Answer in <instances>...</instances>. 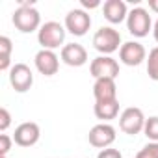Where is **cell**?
Wrapping results in <instances>:
<instances>
[{
    "instance_id": "cell-26",
    "label": "cell",
    "mask_w": 158,
    "mask_h": 158,
    "mask_svg": "<svg viewBox=\"0 0 158 158\" xmlns=\"http://www.w3.org/2000/svg\"><path fill=\"white\" fill-rule=\"evenodd\" d=\"M152 35H154V39H156V43H158V21L154 23V28H152Z\"/></svg>"
},
{
    "instance_id": "cell-11",
    "label": "cell",
    "mask_w": 158,
    "mask_h": 158,
    "mask_svg": "<svg viewBox=\"0 0 158 158\" xmlns=\"http://www.w3.org/2000/svg\"><path fill=\"white\" fill-rule=\"evenodd\" d=\"M39 136H41L39 125L34 123V121H26V123H21L15 128L13 141L19 147H32V145H35L39 141Z\"/></svg>"
},
{
    "instance_id": "cell-6",
    "label": "cell",
    "mask_w": 158,
    "mask_h": 158,
    "mask_svg": "<svg viewBox=\"0 0 158 158\" xmlns=\"http://www.w3.org/2000/svg\"><path fill=\"white\" fill-rule=\"evenodd\" d=\"M10 84L17 93H26L34 84V73L26 63H15L10 69Z\"/></svg>"
},
{
    "instance_id": "cell-25",
    "label": "cell",
    "mask_w": 158,
    "mask_h": 158,
    "mask_svg": "<svg viewBox=\"0 0 158 158\" xmlns=\"http://www.w3.org/2000/svg\"><path fill=\"white\" fill-rule=\"evenodd\" d=\"M149 10L158 13V0H149Z\"/></svg>"
},
{
    "instance_id": "cell-5",
    "label": "cell",
    "mask_w": 158,
    "mask_h": 158,
    "mask_svg": "<svg viewBox=\"0 0 158 158\" xmlns=\"http://www.w3.org/2000/svg\"><path fill=\"white\" fill-rule=\"evenodd\" d=\"M145 121H147V119H145L143 112H141L139 108L130 106V108H125V110H123V114H121V117H119V128H121L125 134H128V136H136V134L143 132Z\"/></svg>"
},
{
    "instance_id": "cell-4",
    "label": "cell",
    "mask_w": 158,
    "mask_h": 158,
    "mask_svg": "<svg viewBox=\"0 0 158 158\" xmlns=\"http://www.w3.org/2000/svg\"><path fill=\"white\" fill-rule=\"evenodd\" d=\"M151 26H152V21H151V15H149V11L145 8L138 6L132 11H128L127 28H128V32L134 37H145V35H149Z\"/></svg>"
},
{
    "instance_id": "cell-7",
    "label": "cell",
    "mask_w": 158,
    "mask_h": 158,
    "mask_svg": "<svg viewBox=\"0 0 158 158\" xmlns=\"http://www.w3.org/2000/svg\"><path fill=\"white\" fill-rule=\"evenodd\" d=\"M91 28V17L86 10H71L65 15V30L73 35H86Z\"/></svg>"
},
{
    "instance_id": "cell-3",
    "label": "cell",
    "mask_w": 158,
    "mask_h": 158,
    "mask_svg": "<svg viewBox=\"0 0 158 158\" xmlns=\"http://www.w3.org/2000/svg\"><path fill=\"white\" fill-rule=\"evenodd\" d=\"M37 41L45 50L60 48L63 45V41H65V26H61L56 21L45 23L37 32Z\"/></svg>"
},
{
    "instance_id": "cell-14",
    "label": "cell",
    "mask_w": 158,
    "mask_h": 158,
    "mask_svg": "<svg viewBox=\"0 0 158 158\" xmlns=\"http://www.w3.org/2000/svg\"><path fill=\"white\" fill-rule=\"evenodd\" d=\"M93 97L95 102H110L117 101V86L114 78H99L93 84Z\"/></svg>"
},
{
    "instance_id": "cell-19",
    "label": "cell",
    "mask_w": 158,
    "mask_h": 158,
    "mask_svg": "<svg viewBox=\"0 0 158 158\" xmlns=\"http://www.w3.org/2000/svg\"><path fill=\"white\" fill-rule=\"evenodd\" d=\"M143 132H145V136H147L151 141H156V143H158V117H156V115H152V117H149V119L145 121Z\"/></svg>"
},
{
    "instance_id": "cell-27",
    "label": "cell",
    "mask_w": 158,
    "mask_h": 158,
    "mask_svg": "<svg viewBox=\"0 0 158 158\" xmlns=\"http://www.w3.org/2000/svg\"><path fill=\"white\" fill-rule=\"evenodd\" d=\"M0 158H8V156H0Z\"/></svg>"
},
{
    "instance_id": "cell-10",
    "label": "cell",
    "mask_w": 158,
    "mask_h": 158,
    "mask_svg": "<svg viewBox=\"0 0 158 158\" xmlns=\"http://www.w3.org/2000/svg\"><path fill=\"white\" fill-rule=\"evenodd\" d=\"M115 128L112 127V125H108V123H99V125H95L91 130H89V136H88V139H89V143L93 145V147H97V149H108L114 141H115Z\"/></svg>"
},
{
    "instance_id": "cell-18",
    "label": "cell",
    "mask_w": 158,
    "mask_h": 158,
    "mask_svg": "<svg viewBox=\"0 0 158 158\" xmlns=\"http://www.w3.org/2000/svg\"><path fill=\"white\" fill-rule=\"evenodd\" d=\"M147 74L151 80L158 82V47H154L147 56Z\"/></svg>"
},
{
    "instance_id": "cell-1",
    "label": "cell",
    "mask_w": 158,
    "mask_h": 158,
    "mask_svg": "<svg viewBox=\"0 0 158 158\" xmlns=\"http://www.w3.org/2000/svg\"><path fill=\"white\" fill-rule=\"evenodd\" d=\"M13 24L23 34H32L37 28H41V15L34 8V2H21V6L13 11ZM39 32V30H37Z\"/></svg>"
},
{
    "instance_id": "cell-21",
    "label": "cell",
    "mask_w": 158,
    "mask_h": 158,
    "mask_svg": "<svg viewBox=\"0 0 158 158\" xmlns=\"http://www.w3.org/2000/svg\"><path fill=\"white\" fill-rule=\"evenodd\" d=\"M11 143H13V138H10L8 134L0 136V156H8V152L11 149Z\"/></svg>"
},
{
    "instance_id": "cell-8",
    "label": "cell",
    "mask_w": 158,
    "mask_h": 158,
    "mask_svg": "<svg viewBox=\"0 0 158 158\" xmlns=\"http://www.w3.org/2000/svg\"><path fill=\"white\" fill-rule=\"evenodd\" d=\"M89 73L95 80L99 78H114L115 80L119 76V63L112 56H97L89 65Z\"/></svg>"
},
{
    "instance_id": "cell-15",
    "label": "cell",
    "mask_w": 158,
    "mask_h": 158,
    "mask_svg": "<svg viewBox=\"0 0 158 158\" xmlns=\"http://www.w3.org/2000/svg\"><path fill=\"white\" fill-rule=\"evenodd\" d=\"M102 13H104V19L112 24H119L128 17V10L123 0H106L102 6Z\"/></svg>"
},
{
    "instance_id": "cell-2",
    "label": "cell",
    "mask_w": 158,
    "mask_h": 158,
    "mask_svg": "<svg viewBox=\"0 0 158 158\" xmlns=\"http://www.w3.org/2000/svg\"><path fill=\"white\" fill-rule=\"evenodd\" d=\"M93 48L102 56H110L112 52L121 48V34L112 26H102L93 35Z\"/></svg>"
},
{
    "instance_id": "cell-9",
    "label": "cell",
    "mask_w": 158,
    "mask_h": 158,
    "mask_svg": "<svg viewBox=\"0 0 158 158\" xmlns=\"http://www.w3.org/2000/svg\"><path fill=\"white\" fill-rule=\"evenodd\" d=\"M119 60L128 67H138L143 60H147V50L138 41H127L119 48Z\"/></svg>"
},
{
    "instance_id": "cell-23",
    "label": "cell",
    "mask_w": 158,
    "mask_h": 158,
    "mask_svg": "<svg viewBox=\"0 0 158 158\" xmlns=\"http://www.w3.org/2000/svg\"><path fill=\"white\" fill-rule=\"evenodd\" d=\"M97 158H123V154H121L117 149H110V147H108V149H102Z\"/></svg>"
},
{
    "instance_id": "cell-16",
    "label": "cell",
    "mask_w": 158,
    "mask_h": 158,
    "mask_svg": "<svg viewBox=\"0 0 158 158\" xmlns=\"http://www.w3.org/2000/svg\"><path fill=\"white\" fill-rule=\"evenodd\" d=\"M93 112L97 115V119L101 121H112L117 117L119 114V101H110V102H95Z\"/></svg>"
},
{
    "instance_id": "cell-20",
    "label": "cell",
    "mask_w": 158,
    "mask_h": 158,
    "mask_svg": "<svg viewBox=\"0 0 158 158\" xmlns=\"http://www.w3.org/2000/svg\"><path fill=\"white\" fill-rule=\"evenodd\" d=\"M136 158H158V143H156V141L147 143V145L136 154Z\"/></svg>"
},
{
    "instance_id": "cell-17",
    "label": "cell",
    "mask_w": 158,
    "mask_h": 158,
    "mask_svg": "<svg viewBox=\"0 0 158 158\" xmlns=\"http://www.w3.org/2000/svg\"><path fill=\"white\" fill-rule=\"evenodd\" d=\"M11 39L8 35L0 37V71H8L10 69V60H11Z\"/></svg>"
},
{
    "instance_id": "cell-22",
    "label": "cell",
    "mask_w": 158,
    "mask_h": 158,
    "mask_svg": "<svg viewBox=\"0 0 158 158\" xmlns=\"http://www.w3.org/2000/svg\"><path fill=\"white\" fill-rule=\"evenodd\" d=\"M10 125H11V115L8 112V108H0V130L6 132Z\"/></svg>"
},
{
    "instance_id": "cell-12",
    "label": "cell",
    "mask_w": 158,
    "mask_h": 158,
    "mask_svg": "<svg viewBox=\"0 0 158 158\" xmlns=\"http://www.w3.org/2000/svg\"><path fill=\"white\" fill-rule=\"evenodd\" d=\"M61 61L69 67H82L88 61V50L78 43H67L61 47Z\"/></svg>"
},
{
    "instance_id": "cell-13",
    "label": "cell",
    "mask_w": 158,
    "mask_h": 158,
    "mask_svg": "<svg viewBox=\"0 0 158 158\" xmlns=\"http://www.w3.org/2000/svg\"><path fill=\"white\" fill-rule=\"evenodd\" d=\"M35 69L41 73V74H45V76H52V74H56L58 73V69H60V60H58V56H56V52L54 50H45V48H41L37 54H35Z\"/></svg>"
},
{
    "instance_id": "cell-24",
    "label": "cell",
    "mask_w": 158,
    "mask_h": 158,
    "mask_svg": "<svg viewBox=\"0 0 158 158\" xmlns=\"http://www.w3.org/2000/svg\"><path fill=\"white\" fill-rule=\"evenodd\" d=\"M101 6V2L99 0H82V8H86V10H95V8H99Z\"/></svg>"
}]
</instances>
